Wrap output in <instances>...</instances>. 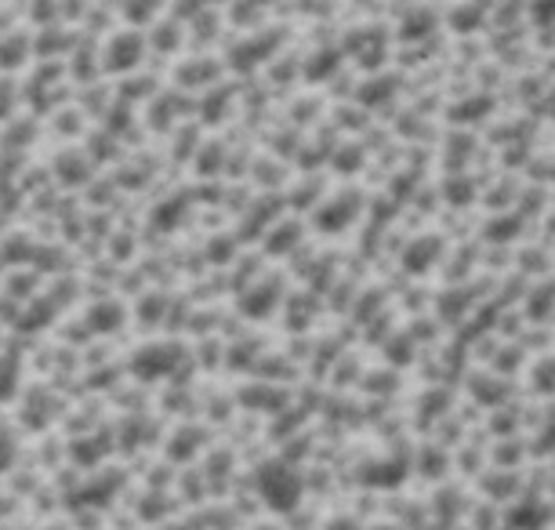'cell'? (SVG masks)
<instances>
[{
  "mask_svg": "<svg viewBox=\"0 0 555 530\" xmlns=\"http://www.w3.org/2000/svg\"><path fill=\"white\" fill-rule=\"evenodd\" d=\"M258 487H261V497H266L276 513H291V508L298 505L301 483H298V473L287 469V465H266L258 476Z\"/></svg>",
  "mask_w": 555,
  "mask_h": 530,
  "instance_id": "obj_1",
  "label": "cell"
},
{
  "mask_svg": "<svg viewBox=\"0 0 555 530\" xmlns=\"http://www.w3.org/2000/svg\"><path fill=\"white\" fill-rule=\"evenodd\" d=\"M178 360H182V352H178L175 346H145L142 352H134L131 371L139 374V378L153 382V378H164V374H171L178 367Z\"/></svg>",
  "mask_w": 555,
  "mask_h": 530,
  "instance_id": "obj_2",
  "label": "cell"
},
{
  "mask_svg": "<svg viewBox=\"0 0 555 530\" xmlns=\"http://www.w3.org/2000/svg\"><path fill=\"white\" fill-rule=\"evenodd\" d=\"M139 55H142V40L134 34H120L106 51V66L113 73H124V69H131L134 62H139Z\"/></svg>",
  "mask_w": 555,
  "mask_h": 530,
  "instance_id": "obj_3",
  "label": "cell"
},
{
  "mask_svg": "<svg viewBox=\"0 0 555 530\" xmlns=\"http://www.w3.org/2000/svg\"><path fill=\"white\" fill-rule=\"evenodd\" d=\"M280 298V284L276 280H266V284L244 290V298H240V309H244L247 316H266L272 306H276Z\"/></svg>",
  "mask_w": 555,
  "mask_h": 530,
  "instance_id": "obj_4",
  "label": "cell"
},
{
  "mask_svg": "<svg viewBox=\"0 0 555 530\" xmlns=\"http://www.w3.org/2000/svg\"><path fill=\"white\" fill-rule=\"evenodd\" d=\"M360 196H338L334 204H327V211H320V230H345L356 218Z\"/></svg>",
  "mask_w": 555,
  "mask_h": 530,
  "instance_id": "obj_5",
  "label": "cell"
},
{
  "mask_svg": "<svg viewBox=\"0 0 555 530\" xmlns=\"http://www.w3.org/2000/svg\"><path fill=\"white\" fill-rule=\"evenodd\" d=\"M544 519H548V513H544L541 505H522V508H516V513L508 516V523L516 530H541Z\"/></svg>",
  "mask_w": 555,
  "mask_h": 530,
  "instance_id": "obj_6",
  "label": "cell"
},
{
  "mask_svg": "<svg viewBox=\"0 0 555 530\" xmlns=\"http://www.w3.org/2000/svg\"><path fill=\"white\" fill-rule=\"evenodd\" d=\"M439 255V244L433 236H425V241H417L411 251H406V269H428V262Z\"/></svg>",
  "mask_w": 555,
  "mask_h": 530,
  "instance_id": "obj_7",
  "label": "cell"
},
{
  "mask_svg": "<svg viewBox=\"0 0 555 530\" xmlns=\"http://www.w3.org/2000/svg\"><path fill=\"white\" fill-rule=\"evenodd\" d=\"M363 480L366 483H396V480H403V465L400 462H378L363 473Z\"/></svg>",
  "mask_w": 555,
  "mask_h": 530,
  "instance_id": "obj_8",
  "label": "cell"
},
{
  "mask_svg": "<svg viewBox=\"0 0 555 530\" xmlns=\"http://www.w3.org/2000/svg\"><path fill=\"white\" fill-rule=\"evenodd\" d=\"M91 327L95 331H117V324H120V309L113 306V301H102V306H95L91 309Z\"/></svg>",
  "mask_w": 555,
  "mask_h": 530,
  "instance_id": "obj_9",
  "label": "cell"
},
{
  "mask_svg": "<svg viewBox=\"0 0 555 530\" xmlns=\"http://www.w3.org/2000/svg\"><path fill=\"white\" fill-rule=\"evenodd\" d=\"M295 244H298V230H295V225H280L276 233H269V251L272 255H284Z\"/></svg>",
  "mask_w": 555,
  "mask_h": 530,
  "instance_id": "obj_10",
  "label": "cell"
},
{
  "mask_svg": "<svg viewBox=\"0 0 555 530\" xmlns=\"http://www.w3.org/2000/svg\"><path fill=\"white\" fill-rule=\"evenodd\" d=\"M156 8H160V0H128V4H124V15H128L131 23H145V18L156 15Z\"/></svg>",
  "mask_w": 555,
  "mask_h": 530,
  "instance_id": "obj_11",
  "label": "cell"
},
{
  "mask_svg": "<svg viewBox=\"0 0 555 530\" xmlns=\"http://www.w3.org/2000/svg\"><path fill=\"white\" fill-rule=\"evenodd\" d=\"M443 193L450 196V201H454L457 207L461 204H468L473 201V185H468L465 179H447V185H443Z\"/></svg>",
  "mask_w": 555,
  "mask_h": 530,
  "instance_id": "obj_12",
  "label": "cell"
},
{
  "mask_svg": "<svg viewBox=\"0 0 555 530\" xmlns=\"http://www.w3.org/2000/svg\"><path fill=\"white\" fill-rule=\"evenodd\" d=\"M483 113H490V99H479V102H476V99H468L465 106H457V109H454V117H457V120H479Z\"/></svg>",
  "mask_w": 555,
  "mask_h": 530,
  "instance_id": "obj_13",
  "label": "cell"
},
{
  "mask_svg": "<svg viewBox=\"0 0 555 530\" xmlns=\"http://www.w3.org/2000/svg\"><path fill=\"white\" fill-rule=\"evenodd\" d=\"M178 215H182V204H178V201H171V204L156 207L153 222H156V225H160V230H171V225L178 222Z\"/></svg>",
  "mask_w": 555,
  "mask_h": 530,
  "instance_id": "obj_14",
  "label": "cell"
},
{
  "mask_svg": "<svg viewBox=\"0 0 555 530\" xmlns=\"http://www.w3.org/2000/svg\"><path fill=\"white\" fill-rule=\"evenodd\" d=\"M196 436H201V432H178V443L171 447V454H175V458H182V454H193Z\"/></svg>",
  "mask_w": 555,
  "mask_h": 530,
  "instance_id": "obj_15",
  "label": "cell"
},
{
  "mask_svg": "<svg viewBox=\"0 0 555 530\" xmlns=\"http://www.w3.org/2000/svg\"><path fill=\"white\" fill-rule=\"evenodd\" d=\"M334 59H338V55H334V51H320V55L312 59V62H320V66H309V77L317 80V77H323V73H327V69H334Z\"/></svg>",
  "mask_w": 555,
  "mask_h": 530,
  "instance_id": "obj_16",
  "label": "cell"
},
{
  "mask_svg": "<svg viewBox=\"0 0 555 530\" xmlns=\"http://www.w3.org/2000/svg\"><path fill=\"white\" fill-rule=\"evenodd\" d=\"M538 386H541L544 392H552V389H555V363H544V367H541V382H538Z\"/></svg>",
  "mask_w": 555,
  "mask_h": 530,
  "instance_id": "obj_17",
  "label": "cell"
},
{
  "mask_svg": "<svg viewBox=\"0 0 555 530\" xmlns=\"http://www.w3.org/2000/svg\"><path fill=\"white\" fill-rule=\"evenodd\" d=\"M175 40H178L175 37V26H164L160 29V48H175Z\"/></svg>",
  "mask_w": 555,
  "mask_h": 530,
  "instance_id": "obj_18",
  "label": "cell"
},
{
  "mask_svg": "<svg viewBox=\"0 0 555 530\" xmlns=\"http://www.w3.org/2000/svg\"><path fill=\"white\" fill-rule=\"evenodd\" d=\"M374 530H389V527H374Z\"/></svg>",
  "mask_w": 555,
  "mask_h": 530,
  "instance_id": "obj_19",
  "label": "cell"
}]
</instances>
